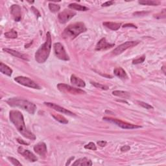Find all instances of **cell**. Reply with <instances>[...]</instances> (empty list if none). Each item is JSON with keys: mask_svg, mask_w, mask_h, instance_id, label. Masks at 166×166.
Listing matches in <instances>:
<instances>
[{"mask_svg": "<svg viewBox=\"0 0 166 166\" xmlns=\"http://www.w3.org/2000/svg\"><path fill=\"white\" fill-rule=\"evenodd\" d=\"M9 117L10 120L14 125L17 130L19 131V133L21 134L23 137L31 140H35V135L26 128L24 118H23L22 114L20 112V111L16 110H11L9 113Z\"/></svg>", "mask_w": 166, "mask_h": 166, "instance_id": "1", "label": "cell"}, {"mask_svg": "<svg viewBox=\"0 0 166 166\" xmlns=\"http://www.w3.org/2000/svg\"><path fill=\"white\" fill-rule=\"evenodd\" d=\"M51 49V36L49 32L47 33L46 41L40 47L35 53V60L38 63H44L48 59Z\"/></svg>", "mask_w": 166, "mask_h": 166, "instance_id": "2", "label": "cell"}, {"mask_svg": "<svg viewBox=\"0 0 166 166\" xmlns=\"http://www.w3.org/2000/svg\"><path fill=\"white\" fill-rule=\"evenodd\" d=\"M86 28L83 22H77L68 25L64 29L62 36L64 39L73 40L80 34L86 31Z\"/></svg>", "mask_w": 166, "mask_h": 166, "instance_id": "3", "label": "cell"}, {"mask_svg": "<svg viewBox=\"0 0 166 166\" xmlns=\"http://www.w3.org/2000/svg\"><path fill=\"white\" fill-rule=\"evenodd\" d=\"M7 103L9 104V106L12 107H19L22 109L26 110L30 114H34L36 110V106L35 104L30 102V101L22 99V98H10Z\"/></svg>", "mask_w": 166, "mask_h": 166, "instance_id": "4", "label": "cell"}, {"mask_svg": "<svg viewBox=\"0 0 166 166\" xmlns=\"http://www.w3.org/2000/svg\"><path fill=\"white\" fill-rule=\"evenodd\" d=\"M103 120L116 125H117V126L120 127V128H123V129H135V128H138L141 127V126H139V125L130 124V123H126V122L122 121L120 120L114 119V118L105 117H103Z\"/></svg>", "mask_w": 166, "mask_h": 166, "instance_id": "5", "label": "cell"}, {"mask_svg": "<svg viewBox=\"0 0 166 166\" xmlns=\"http://www.w3.org/2000/svg\"><path fill=\"white\" fill-rule=\"evenodd\" d=\"M54 52L57 58L62 60H69L70 57L67 55L64 46L60 43L57 42L53 45Z\"/></svg>", "mask_w": 166, "mask_h": 166, "instance_id": "6", "label": "cell"}, {"mask_svg": "<svg viewBox=\"0 0 166 166\" xmlns=\"http://www.w3.org/2000/svg\"><path fill=\"white\" fill-rule=\"evenodd\" d=\"M14 80L16 82L19 83L20 84H22L23 86H28L31 88L34 89H38L40 90V87L35 82H34L33 80L29 79V77H23V76H19L14 78Z\"/></svg>", "mask_w": 166, "mask_h": 166, "instance_id": "7", "label": "cell"}, {"mask_svg": "<svg viewBox=\"0 0 166 166\" xmlns=\"http://www.w3.org/2000/svg\"><path fill=\"white\" fill-rule=\"evenodd\" d=\"M58 89L64 93H69L71 94L77 95V94H83L86 92L84 90H81L80 88H76L73 86H71L70 85H67L66 84L60 83L57 85Z\"/></svg>", "mask_w": 166, "mask_h": 166, "instance_id": "8", "label": "cell"}, {"mask_svg": "<svg viewBox=\"0 0 166 166\" xmlns=\"http://www.w3.org/2000/svg\"><path fill=\"white\" fill-rule=\"evenodd\" d=\"M140 43L139 41H128L125 42L124 43H122V44L120 45L119 46H117L116 49H114V50L112 51L113 54L114 55H118L120 54L123 53L124 51L127 50V49L130 48V47H133L134 46H136L138 43Z\"/></svg>", "mask_w": 166, "mask_h": 166, "instance_id": "9", "label": "cell"}, {"mask_svg": "<svg viewBox=\"0 0 166 166\" xmlns=\"http://www.w3.org/2000/svg\"><path fill=\"white\" fill-rule=\"evenodd\" d=\"M76 14V12L72 10L65 9L60 12L58 15L59 21L61 23H66Z\"/></svg>", "mask_w": 166, "mask_h": 166, "instance_id": "10", "label": "cell"}, {"mask_svg": "<svg viewBox=\"0 0 166 166\" xmlns=\"http://www.w3.org/2000/svg\"><path fill=\"white\" fill-rule=\"evenodd\" d=\"M18 152L20 154H22L23 157L28 160L29 162H35L38 160V158L32 152H30L29 150L24 149L22 147H19L18 149Z\"/></svg>", "mask_w": 166, "mask_h": 166, "instance_id": "11", "label": "cell"}, {"mask_svg": "<svg viewBox=\"0 0 166 166\" xmlns=\"http://www.w3.org/2000/svg\"><path fill=\"white\" fill-rule=\"evenodd\" d=\"M44 104H45V105L48 107H49V108H51L52 109H54L55 110L58 111V112H61V113H62V114L69 115V116H76L75 114L72 112H71V111L67 110V109H66V108H64L63 107H60L59 105H57V104H56L55 103L45 102Z\"/></svg>", "mask_w": 166, "mask_h": 166, "instance_id": "12", "label": "cell"}, {"mask_svg": "<svg viewBox=\"0 0 166 166\" xmlns=\"http://www.w3.org/2000/svg\"><path fill=\"white\" fill-rule=\"evenodd\" d=\"M115 46L114 43H108L105 38H101L98 43H97L96 47V51H103V50H107L108 49L112 48V47Z\"/></svg>", "mask_w": 166, "mask_h": 166, "instance_id": "13", "label": "cell"}, {"mask_svg": "<svg viewBox=\"0 0 166 166\" xmlns=\"http://www.w3.org/2000/svg\"><path fill=\"white\" fill-rule=\"evenodd\" d=\"M11 13L16 22H20L22 19V9L18 5H13L11 7Z\"/></svg>", "mask_w": 166, "mask_h": 166, "instance_id": "14", "label": "cell"}, {"mask_svg": "<svg viewBox=\"0 0 166 166\" xmlns=\"http://www.w3.org/2000/svg\"><path fill=\"white\" fill-rule=\"evenodd\" d=\"M34 151L36 152L38 155L41 157H44L47 153V147L45 143L43 142H40L34 147Z\"/></svg>", "mask_w": 166, "mask_h": 166, "instance_id": "15", "label": "cell"}, {"mask_svg": "<svg viewBox=\"0 0 166 166\" xmlns=\"http://www.w3.org/2000/svg\"><path fill=\"white\" fill-rule=\"evenodd\" d=\"M3 51H5L7 53L11 54V55L14 56L16 57H18V58L20 59H22L23 60H28V57H27L24 54H23L20 52L18 51H14L13 49H8V48H3Z\"/></svg>", "mask_w": 166, "mask_h": 166, "instance_id": "16", "label": "cell"}, {"mask_svg": "<svg viewBox=\"0 0 166 166\" xmlns=\"http://www.w3.org/2000/svg\"><path fill=\"white\" fill-rule=\"evenodd\" d=\"M70 81L71 83H72V84H73V85H75L77 87L84 88L86 86V83L83 80H82L81 79H80V78L77 77L74 75H72L71 76Z\"/></svg>", "mask_w": 166, "mask_h": 166, "instance_id": "17", "label": "cell"}, {"mask_svg": "<svg viewBox=\"0 0 166 166\" xmlns=\"http://www.w3.org/2000/svg\"><path fill=\"white\" fill-rule=\"evenodd\" d=\"M114 75L117 76L118 78L122 79V80H125L128 79V76L127 73L125 72V71L122 68V67H116L114 70Z\"/></svg>", "mask_w": 166, "mask_h": 166, "instance_id": "18", "label": "cell"}, {"mask_svg": "<svg viewBox=\"0 0 166 166\" xmlns=\"http://www.w3.org/2000/svg\"><path fill=\"white\" fill-rule=\"evenodd\" d=\"M92 162L90 159L87 158H82L78 159L74 163L73 165H88L91 166L92 165Z\"/></svg>", "mask_w": 166, "mask_h": 166, "instance_id": "19", "label": "cell"}, {"mask_svg": "<svg viewBox=\"0 0 166 166\" xmlns=\"http://www.w3.org/2000/svg\"><path fill=\"white\" fill-rule=\"evenodd\" d=\"M0 72L9 77H11L12 74V70L3 62L0 63Z\"/></svg>", "mask_w": 166, "mask_h": 166, "instance_id": "20", "label": "cell"}, {"mask_svg": "<svg viewBox=\"0 0 166 166\" xmlns=\"http://www.w3.org/2000/svg\"><path fill=\"white\" fill-rule=\"evenodd\" d=\"M103 24L104 26H105L106 28L112 30H117L119 29L121 27V23H114V22H104Z\"/></svg>", "mask_w": 166, "mask_h": 166, "instance_id": "21", "label": "cell"}, {"mask_svg": "<svg viewBox=\"0 0 166 166\" xmlns=\"http://www.w3.org/2000/svg\"><path fill=\"white\" fill-rule=\"evenodd\" d=\"M69 8L72 9L73 10H75V11H88V8H87L84 6L77 4V3H71V4H70Z\"/></svg>", "mask_w": 166, "mask_h": 166, "instance_id": "22", "label": "cell"}, {"mask_svg": "<svg viewBox=\"0 0 166 166\" xmlns=\"http://www.w3.org/2000/svg\"><path fill=\"white\" fill-rule=\"evenodd\" d=\"M112 94L114 96H116L117 97H120L121 98H124V99H128L130 97L129 93L125 91H121V90H115L112 91Z\"/></svg>", "mask_w": 166, "mask_h": 166, "instance_id": "23", "label": "cell"}, {"mask_svg": "<svg viewBox=\"0 0 166 166\" xmlns=\"http://www.w3.org/2000/svg\"><path fill=\"white\" fill-rule=\"evenodd\" d=\"M138 3L143 5H151L157 6L160 4V2L158 1H150V0H144V1H139Z\"/></svg>", "mask_w": 166, "mask_h": 166, "instance_id": "24", "label": "cell"}, {"mask_svg": "<svg viewBox=\"0 0 166 166\" xmlns=\"http://www.w3.org/2000/svg\"><path fill=\"white\" fill-rule=\"evenodd\" d=\"M5 36L7 38H16L18 37V33L14 29H11L5 33Z\"/></svg>", "mask_w": 166, "mask_h": 166, "instance_id": "25", "label": "cell"}, {"mask_svg": "<svg viewBox=\"0 0 166 166\" xmlns=\"http://www.w3.org/2000/svg\"><path fill=\"white\" fill-rule=\"evenodd\" d=\"M53 117L55 118V119L57 121L60 122V123H62V124H67L68 123V121H67L65 117H63L62 116H61V115H59V114H53Z\"/></svg>", "mask_w": 166, "mask_h": 166, "instance_id": "26", "label": "cell"}, {"mask_svg": "<svg viewBox=\"0 0 166 166\" xmlns=\"http://www.w3.org/2000/svg\"><path fill=\"white\" fill-rule=\"evenodd\" d=\"M49 9L51 11V12L55 13V12H57L60 11V7L59 5L55 4V3H50L49 4Z\"/></svg>", "mask_w": 166, "mask_h": 166, "instance_id": "27", "label": "cell"}, {"mask_svg": "<svg viewBox=\"0 0 166 166\" xmlns=\"http://www.w3.org/2000/svg\"><path fill=\"white\" fill-rule=\"evenodd\" d=\"M91 84H92L94 86H95L97 88H99L101 90H108V88L107 86L105 85H103V84H101L100 83H95V82H91Z\"/></svg>", "mask_w": 166, "mask_h": 166, "instance_id": "28", "label": "cell"}, {"mask_svg": "<svg viewBox=\"0 0 166 166\" xmlns=\"http://www.w3.org/2000/svg\"><path fill=\"white\" fill-rule=\"evenodd\" d=\"M84 148L86 149H90V150H93V151H96L97 150V147L96 144L93 142H90L88 144L86 145L85 146H84Z\"/></svg>", "mask_w": 166, "mask_h": 166, "instance_id": "29", "label": "cell"}, {"mask_svg": "<svg viewBox=\"0 0 166 166\" xmlns=\"http://www.w3.org/2000/svg\"><path fill=\"white\" fill-rule=\"evenodd\" d=\"M154 18L157 19H162V18H165L166 17V10L164 9L160 13H158L157 14H155L154 16Z\"/></svg>", "mask_w": 166, "mask_h": 166, "instance_id": "30", "label": "cell"}, {"mask_svg": "<svg viewBox=\"0 0 166 166\" xmlns=\"http://www.w3.org/2000/svg\"><path fill=\"white\" fill-rule=\"evenodd\" d=\"M8 159H9V160L11 162V163L14 165H18V166H22V164L20 163V162L17 160V159L16 158H12V157H8Z\"/></svg>", "mask_w": 166, "mask_h": 166, "instance_id": "31", "label": "cell"}, {"mask_svg": "<svg viewBox=\"0 0 166 166\" xmlns=\"http://www.w3.org/2000/svg\"><path fill=\"white\" fill-rule=\"evenodd\" d=\"M137 103L140 104V106H141L142 107H144L145 108H146V109H152V108H153V107H152L151 105H150L149 104L142 102V101H137Z\"/></svg>", "mask_w": 166, "mask_h": 166, "instance_id": "32", "label": "cell"}, {"mask_svg": "<svg viewBox=\"0 0 166 166\" xmlns=\"http://www.w3.org/2000/svg\"><path fill=\"white\" fill-rule=\"evenodd\" d=\"M145 60V57L144 55V56H142V57H140V58H138V59H137L133 60V64H141V63H142V62H144Z\"/></svg>", "mask_w": 166, "mask_h": 166, "instance_id": "33", "label": "cell"}, {"mask_svg": "<svg viewBox=\"0 0 166 166\" xmlns=\"http://www.w3.org/2000/svg\"><path fill=\"white\" fill-rule=\"evenodd\" d=\"M149 12H145V11H141V12H134L133 15L136 16H145L148 14Z\"/></svg>", "mask_w": 166, "mask_h": 166, "instance_id": "34", "label": "cell"}, {"mask_svg": "<svg viewBox=\"0 0 166 166\" xmlns=\"http://www.w3.org/2000/svg\"><path fill=\"white\" fill-rule=\"evenodd\" d=\"M130 149V147L128 145H124V146L121 148V152H127Z\"/></svg>", "mask_w": 166, "mask_h": 166, "instance_id": "35", "label": "cell"}, {"mask_svg": "<svg viewBox=\"0 0 166 166\" xmlns=\"http://www.w3.org/2000/svg\"><path fill=\"white\" fill-rule=\"evenodd\" d=\"M114 1H107L105 3H104L103 4H102V7H108V6H110L114 4Z\"/></svg>", "mask_w": 166, "mask_h": 166, "instance_id": "36", "label": "cell"}, {"mask_svg": "<svg viewBox=\"0 0 166 166\" xmlns=\"http://www.w3.org/2000/svg\"><path fill=\"white\" fill-rule=\"evenodd\" d=\"M123 28H133L136 29L137 27L134 24H132V23H127V24H125L123 25Z\"/></svg>", "mask_w": 166, "mask_h": 166, "instance_id": "37", "label": "cell"}, {"mask_svg": "<svg viewBox=\"0 0 166 166\" xmlns=\"http://www.w3.org/2000/svg\"><path fill=\"white\" fill-rule=\"evenodd\" d=\"M97 144L99 145L100 147H104L107 145V141H97Z\"/></svg>", "mask_w": 166, "mask_h": 166, "instance_id": "38", "label": "cell"}, {"mask_svg": "<svg viewBox=\"0 0 166 166\" xmlns=\"http://www.w3.org/2000/svg\"><path fill=\"white\" fill-rule=\"evenodd\" d=\"M31 9L33 10V11L34 12H35V15H36L38 17H40V12H38V10H37L36 9H35V7H32Z\"/></svg>", "mask_w": 166, "mask_h": 166, "instance_id": "39", "label": "cell"}, {"mask_svg": "<svg viewBox=\"0 0 166 166\" xmlns=\"http://www.w3.org/2000/svg\"><path fill=\"white\" fill-rule=\"evenodd\" d=\"M17 140H18V141L19 142L20 144H25V145H28V143H26V142H24L22 140H20V139H17Z\"/></svg>", "mask_w": 166, "mask_h": 166, "instance_id": "40", "label": "cell"}, {"mask_svg": "<svg viewBox=\"0 0 166 166\" xmlns=\"http://www.w3.org/2000/svg\"><path fill=\"white\" fill-rule=\"evenodd\" d=\"M73 159H74V157H72V158H71L70 159V160H68V162H67V163H66V165H69V164H70V162H71V160H73Z\"/></svg>", "mask_w": 166, "mask_h": 166, "instance_id": "41", "label": "cell"}, {"mask_svg": "<svg viewBox=\"0 0 166 166\" xmlns=\"http://www.w3.org/2000/svg\"><path fill=\"white\" fill-rule=\"evenodd\" d=\"M165 66H163V67H162V71H163V72H164V74H165Z\"/></svg>", "mask_w": 166, "mask_h": 166, "instance_id": "42", "label": "cell"}]
</instances>
